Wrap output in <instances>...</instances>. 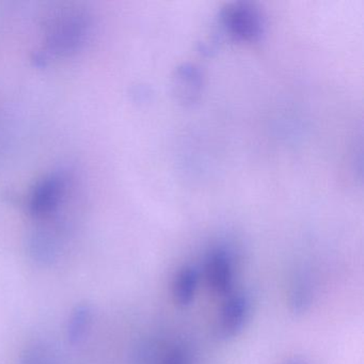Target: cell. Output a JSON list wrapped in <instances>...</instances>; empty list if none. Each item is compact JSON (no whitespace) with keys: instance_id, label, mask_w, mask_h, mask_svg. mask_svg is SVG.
I'll use <instances>...</instances> for the list:
<instances>
[{"instance_id":"cell-1","label":"cell","mask_w":364,"mask_h":364,"mask_svg":"<svg viewBox=\"0 0 364 364\" xmlns=\"http://www.w3.org/2000/svg\"><path fill=\"white\" fill-rule=\"evenodd\" d=\"M90 31L91 20L86 12H65L48 28L46 50L56 56H71L84 48Z\"/></svg>"},{"instance_id":"cell-5","label":"cell","mask_w":364,"mask_h":364,"mask_svg":"<svg viewBox=\"0 0 364 364\" xmlns=\"http://www.w3.org/2000/svg\"><path fill=\"white\" fill-rule=\"evenodd\" d=\"M65 187V180L57 173L50 174L40 181L31 193L29 201L31 215L42 218L53 214L60 204Z\"/></svg>"},{"instance_id":"cell-6","label":"cell","mask_w":364,"mask_h":364,"mask_svg":"<svg viewBox=\"0 0 364 364\" xmlns=\"http://www.w3.org/2000/svg\"><path fill=\"white\" fill-rule=\"evenodd\" d=\"M314 299V285L308 270L300 269L294 274L289 291V304L291 312L304 314Z\"/></svg>"},{"instance_id":"cell-3","label":"cell","mask_w":364,"mask_h":364,"mask_svg":"<svg viewBox=\"0 0 364 364\" xmlns=\"http://www.w3.org/2000/svg\"><path fill=\"white\" fill-rule=\"evenodd\" d=\"M206 280L214 293L228 296L234 281L233 257L229 249L216 247L210 250L205 262Z\"/></svg>"},{"instance_id":"cell-10","label":"cell","mask_w":364,"mask_h":364,"mask_svg":"<svg viewBox=\"0 0 364 364\" xmlns=\"http://www.w3.org/2000/svg\"><path fill=\"white\" fill-rule=\"evenodd\" d=\"M18 364H58V361L50 345L36 342L25 349Z\"/></svg>"},{"instance_id":"cell-2","label":"cell","mask_w":364,"mask_h":364,"mask_svg":"<svg viewBox=\"0 0 364 364\" xmlns=\"http://www.w3.org/2000/svg\"><path fill=\"white\" fill-rule=\"evenodd\" d=\"M250 308V299L246 294L230 293L219 314L218 336L225 340L238 336L248 321Z\"/></svg>"},{"instance_id":"cell-11","label":"cell","mask_w":364,"mask_h":364,"mask_svg":"<svg viewBox=\"0 0 364 364\" xmlns=\"http://www.w3.org/2000/svg\"><path fill=\"white\" fill-rule=\"evenodd\" d=\"M159 364H191V353L184 345H172L164 349Z\"/></svg>"},{"instance_id":"cell-8","label":"cell","mask_w":364,"mask_h":364,"mask_svg":"<svg viewBox=\"0 0 364 364\" xmlns=\"http://www.w3.org/2000/svg\"><path fill=\"white\" fill-rule=\"evenodd\" d=\"M92 321L93 310L90 304H77L72 311L68 321L67 336L69 342L72 344L82 342L88 334Z\"/></svg>"},{"instance_id":"cell-12","label":"cell","mask_w":364,"mask_h":364,"mask_svg":"<svg viewBox=\"0 0 364 364\" xmlns=\"http://www.w3.org/2000/svg\"><path fill=\"white\" fill-rule=\"evenodd\" d=\"M287 364H306L304 362L299 361V360H294V361L289 362Z\"/></svg>"},{"instance_id":"cell-4","label":"cell","mask_w":364,"mask_h":364,"mask_svg":"<svg viewBox=\"0 0 364 364\" xmlns=\"http://www.w3.org/2000/svg\"><path fill=\"white\" fill-rule=\"evenodd\" d=\"M223 20L225 28L236 40L255 41L261 35L259 12L247 4H237L225 10Z\"/></svg>"},{"instance_id":"cell-7","label":"cell","mask_w":364,"mask_h":364,"mask_svg":"<svg viewBox=\"0 0 364 364\" xmlns=\"http://www.w3.org/2000/svg\"><path fill=\"white\" fill-rule=\"evenodd\" d=\"M199 283V272L195 266L187 265L178 270L174 279L172 294L178 306H187L193 302Z\"/></svg>"},{"instance_id":"cell-9","label":"cell","mask_w":364,"mask_h":364,"mask_svg":"<svg viewBox=\"0 0 364 364\" xmlns=\"http://www.w3.org/2000/svg\"><path fill=\"white\" fill-rule=\"evenodd\" d=\"M28 246L31 255L38 261H52L56 255V240L53 234L46 230H38L33 232L29 238Z\"/></svg>"}]
</instances>
